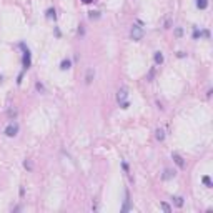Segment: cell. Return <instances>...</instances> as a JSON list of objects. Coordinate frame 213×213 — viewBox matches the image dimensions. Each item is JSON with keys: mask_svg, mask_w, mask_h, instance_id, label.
<instances>
[{"mask_svg": "<svg viewBox=\"0 0 213 213\" xmlns=\"http://www.w3.org/2000/svg\"><path fill=\"white\" fill-rule=\"evenodd\" d=\"M127 97H128V90H127V88H120L118 93H117V100H118V103L120 105L128 103V102H127Z\"/></svg>", "mask_w": 213, "mask_h": 213, "instance_id": "3957f363", "label": "cell"}, {"mask_svg": "<svg viewBox=\"0 0 213 213\" xmlns=\"http://www.w3.org/2000/svg\"><path fill=\"white\" fill-rule=\"evenodd\" d=\"M172 176H175V173H172V170H165V173H163V178L168 180V178H172Z\"/></svg>", "mask_w": 213, "mask_h": 213, "instance_id": "7c38bea8", "label": "cell"}, {"mask_svg": "<svg viewBox=\"0 0 213 213\" xmlns=\"http://www.w3.org/2000/svg\"><path fill=\"white\" fill-rule=\"evenodd\" d=\"M175 203H176V207H182V205H183V198L182 197H176L175 198Z\"/></svg>", "mask_w": 213, "mask_h": 213, "instance_id": "2e32d148", "label": "cell"}, {"mask_svg": "<svg viewBox=\"0 0 213 213\" xmlns=\"http://www.w3.org/2000/svg\"><path fill=\"white\" fill-rule=\"evenodd\" d=\"M92 2H95V0H83V3H92Z\"/></svg>", "mask_w": 213, "mask_h": 213, "instance_id": "ffe728a7", "label": "cell"}, {"mask_svg": "<svg viewBox=\"0 0 213 213\" xmlns=\"http://www.w3.org/2000/svg\"><path fill=\"white\" fill-rule=\"evenodd\" d=\"M162 208H163V210H165L166 213H170V211H172V208H170V207H168V205H166V203H162Z\"/></svg>", "mask_w": 213, "mask_h": 213, "instance_id": "e0dca14e", "label": "cell"}, {"mask_svg": "<svg viewBox=\"0 0 213 213\" xmlns=\"http://www.w3.org/2000/svg\"><path fill=\"white\" fill-rule=\"evenodd\" d=\"M197 7H198V9H201V10L207 9V7H208V0H197Z\"/></svg>", "mask_w": 213, "mask_h": 213, "instance_id": "52a82bcc", "label": "cell"}, {"mask_svg": "<svg viewBox=\"0 0 213 213\" xmlns=\"http://www.w3.org/2000/svg\"><path fill=\"white\" fill-rule=\"evenodd\" d=\"M172 157H173V160H175V163H176V165L180 166V168H185V162H183V158L180 157L178 153H173Z\"/></svg>", "mask_w": 213, "mask_h": 213, "instance_id": "5b68a950", "label": "cell"}, {"mask_svg": "<svg viewBox=\"0 0 213 213\" xmlns=\"http://www.w3.org/2000/svg\"><path fill=\"white\" fill-rule=\"evenodd\" d=\"M203 183H205L208 188H211V180H210V176H203Z\"/></svg>", "mask_w": 213, "mask_h": 213, "instance_id": "9a60e30c", "label": "cell"}, {"mask_svg": "<svg viewBox=\"0 0 213 213\" xmlns=\"http://www.w3.org/2000/svg\"><path fill=\"white\" fill-rule=\"evenodd\" d=\"M20 47L23 48V68H28L30 67V50L23 44H20Z\"/></svg>", "mask_w": 213, "mask_h": 213, "instance_id": "277c9868", "label": "cell"}, {"mask_svg": "<svg viewBox=\"0 0 213 213\" xmlns=\"http://www.w3.org/2000/svg\"><path fill=\"white\" fill-rule=\"evenodd\" d=\"M163 138H165V132H163L162 128H158V130H157V140H160V141H162Z\"/></svg>", "mask_w": 213, "mask_h": 213, "instance_id": "8fae6325", "label": "cell"}, {"mask_svg": "<svg viewBox=\"0 0 213 213\" xmlns=\"http://www.w3.org/2000/svg\"><path fill=\"white\" fill-rule=\"evenodd\" d=\"M47 17H48V19H55V10H53V9H48V10H47Z\"/></svg>", "mask_w": 213, "mask_h": 213, "instance_id": "5bb4252c", "label": "cell"}, {"mask_svg": "<svg viewBox=\"0 0 213 213\" xmlns=\"http://www.w3.org/2000/svg\"><path fill=\"white\" fill-rule=\"evenodd\" d=\"M143 35H145L143 28L138 25V23H135V25L132 27V30H130V37H132V40L138 42V40H141V38H143Z\"/></svg>", "mask_w": 213, "mask_h": 213, "instance_id": "6da1fadb", "label": "cell"}, {"mask_svg": "<svg viewBox=\"0 0 213 213\" xmlns=\"http://www.w3.org/2000/svg\"><path fill=\"white\" fill-rule=\"evenodd\" d=\"M23 165H25V168H27V170H32V163H30V162H28V160H27V162H25V163H23Z\"/></svg>", "mask_w": 213, "mask_h": 213, "instance_id": "ac0fdd59", "label": "cell"}, {"mask_svg": "<svg viewBox=\"0 0 213 213\" xmlns=\"http://www.w3.org/2000/svg\"><path fill=\"white\" fill-rule=\"evenodd\" d=\"M175 33L180 37V35H182V28H176V30H175Z\"/></svg>", "mask_w": 213, "mask_h": 213, "instance_id": "d6986e66", "label": "cell"}, {"mask_svg": "<svg viewBox=\"0 0 213 213\" xmlns=\"http://www.w3.org/2000/svg\"><path fill=\"white\" fill-rule=\"evenodd\" d=\"M17 132H19V125H17L15 122H12V123L7 125V128H5V135H7V137H15Z\"/></svg>", "mask_w": 213, "mask_h": 213, "instance_id": "7a4b0ae2", "label": "cell"}, {"mask_svg": "<svg viewBox=\"0 0 213 213\" xmlns=\"http://www.w3.org/2000/svg\"><path fill=\"white\" fill-rule=\"evenodd\" d=\"M155 63H163V55H162V52H157L155 53Z\"/></svg>", "mask_w": 213, "mask_h": 213, "instance_id": "9c48e42d", "label": "cell"}, {"mask_svg": "<svg viewBox=\"0 0 213 213\" xmlns=\"http://www.w3.org/2000/svg\"><path fill=\"white\" fill-rule=\"evenodd\" d=\"M88 17H90V20H97V19H100V13L98 12H90Z\"/></svg>", "mask_w": 213, "mask_h": 213, "instance_id": "4fadbf2b", "label": "cell"}, {"mask_svg": "<svg viewBox=\"0 0 213 213\" xmlns=\"http://www.w3.org/2000/svg\"><path fill=\"white\" fill-rule=\"evenodd\" d=\"M93 75H95V73H93V70H88V72H87V79H85V80H87V83L88 85H90L92 83V80H93Z\"/></svg>", "mask_w": 213, "mask_h": 213, "instance_id": "ba28073f", "label": "cell"}, {"mask_svg": "<svg viewBox=\"0 0 213 213\" xmlns=\"http://www.w3.org/2000/svg\"><path fill=\"white\" fill-rule=\"evenodd\" d=\"M70 65H72V62H70V60H63L62 65H60V68H62V70H68Z\"/></svg>", "mask_w": 213, "mask_h": 213, "instance_id": "30bf717a", "label": "cell"}, {"mask_svg": "<svg viewBox=\"0 0 213 213\" xmlns=\"http://www.w3.org/2000/svg\"><path fill=\"white\" fill-rule=\"evenodd\" d=\"M130 197H128V191H125V205H123V208H122V211H127L130 208Z\"/></svg>", "mask_w": 213, "mask_h": 213, "instance_id": "8992f818", "label": "cell"}]
</instances>
